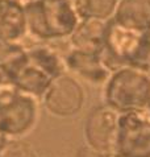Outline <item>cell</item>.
I'll return each mask as SVG.
<instances>
[{
  "label": "cell",
  "mask_w": 150,
  "mask_h": 157,
  "mask_svg": "<svg viewBox=\"0 0 150 157\" xmlns=\"http://www.w3.org/2000/svg\"><path fill=\"white\" fill-rule=\"evenodd\" d=\"M26 33L39 42L66 40L79 23L70 0H24Z\"/></svg>",
  "instance_id": "cell-1"
},
{
  "label": "cell",
  "mask_w": 150,
  "mask_h": 157,
  "mask_svg": "<svg viewBox=\"0 0 150 157\" xmlns=\"http://www.w3.org/2000/svg\"><path fill=\"white\" fill-rule=\"evenodd\" d=\"M104 104L118 114L146 110L150 102V74L132 66L111 71L104 83Z\"/></svg>",
  "instance_id": "cell-2"
},
{
  "label": "cell",
  "mask_w": 150,
  "mask_h": 157,
  "mask_svg": "<svg viewBox=\"0 0 150 157\" xmlns=\"http://www.w3.org/2000/svg\"><path fill=\"white\" fill-rule=\"evenodd\" d=\"M37 119L36 98L11 83L0 85V133L8 139L21 137L34 128Z\"/></svg>",
  "instance_id": "cell-3"
},
{
  "label": "cell",
  "mask_w": 150,
  "mask_h": 157,
  "mask_svg": "<svg viewBox=\"0 0 150 157\" xmlns=\"http://www.w3.org/2000/svg\"><path fill=\"white\" fill-rule=\"evenodd\" d=\"M112 157H150V115L146 110L118 114Z\"/></svg>",
  "instance_id": "cell-4"
},
{
  "label": "cell",
  "mask_w": 150,
  "mask_h": 157,
  "mask_svg": "<svg viewBox=\"0 0 150 157\" xmlns=\"http://www.w3.org/2000/svg\"><path fill=\"white\" fill-rule=\"evenodd\" d=\"M43 106L51 115L57 117L75 116L83 108L86 93L79 81L65 71L50 82L47 90L42 95Z\"/></svg>",
  "instance_id": "cell-5"
},
{
  "label": "cell",
  "mask_w": 150,
  "mask_h": 157,
  "mask_svg": "<svg viewBox=\"0 0 150 157\" xmlns=\"http://www.w3.org/2000/svg\"><path fill=\"white\" fill-rule=\"evenodd\" d=\"M118 112L107 104L98 106L88 114L84 123V140L88 149L112 157L117 132Z\"/></svg>",
  "instance_id": "cell-6"
},
{
  "label": "cell",
  "mask_w": 150,
  "mask_h": 157,
  "mask_svg": "<svg viewBox=\"0 0 150 157\" xmlns=\"http://www.w3.org/2000/svg\"><path fill=\"white\" fill-rule=\"evenodd\" d=\"M63 61L66 70L92 85H104L111 74V69L104 63L99 53L70 48Z\"/></svg>",
  "instance_id": "cell-7"
},
{
  "label": "cell",
  "mask_w": 150,
  "mask_h": 157,
  "mask_svg": "<svg viewBox=\"0 0 150 157\" xmlns=\"http://www.w3.org/2000/svg\"><path fill=\"white\" fill-rule=\"evenodd\" d=\"M53 79L54 78L33 59H30L26 53V57L8 74L7 83H11L16 89L37 99L42 98Z\"/></svg>",
  "instance_id": "cell-8"
},
{
  "label": "cell",
  "mask_w": 150,
  "mask_h": 157,
  "mask_svg": "<svg viewBox=\"0 0 150 157\" xmlns=\"http://www.w3.org/2000/svg\"><path fill=\"white\" fill-rule=\"evenodd\" d=\"M28 36L21 0H0V42H21Z\"/></svg>",
  "instance_id": "cell-9"
},
{
  "label": "cell",
  "mask_w": 150,
  "mask_h": 157,
  "mask_svg": "<svg viewBox=\"0 0 150 157\" xmlns=\"http://www.w3.org/2000/svg\"><path fill=\"white\" fill-rule=\"evenodd\" d=\"M107 21L98 19H79L78 25L69 37L71 48L101 54L104 49Z\"/></svg>",
  "instance_id": "cell-10"
},
{
  "label": "cell",
  "mask_w": 150,
  "mask_h": 157,
  "mask_svg": "<svg viewBox=\"0 0 150 157\" xmlns=\"http://www.w3.org/2000/svg\"><path fill=\"white\" fill-rule=\"evenodd\" d=\"M111 19L137 32L150 30V0H118Z\"/></svg>",
  "instance_id": "cell-11"
},
{
  "label": "cell",
  "mask_w": 150,
  "mask_h": 157,
  "mask_svg": "<svg viewBox=\"0 0 150 157\" xmlns=\"http://www.w3.org/2000/svg\"><path fill=\"white\" fill-rule=\"evenodd\" d=\"M79 19L109 20L118 0H70Z\"/></svg>",
  "instance_id": "cell-12"
},
{
  "label": "cell",
  "mask_w": 150,
  "mask_h": 157,
  "mask_svg": "<svg viewBox=\"0 0 150 157\" xmlns=\"http://www.w3.org/2000/svg\"><path fill=\"white\" fill-rule=\"evenodd\" d=\"M129 66L150 74V30L141 34L138 46L130 59Z\"/></svg>",
  "instance_id": "cell-13"
},
{
  "label": "cell",
  "mask_w": 150,
  "mask_h": 157,
  "mask_svg": "<svg viewBox=\"0 0 150 157\" xmlns=\"http://www.w3.org/2000/svg\"><path fill=\"white\" fill-rule=\"evenodd\" d=\"M0 157H38L36 149L21 139H8L0 149Z\"/></svg>",
  "instance_id": "cell-14"
},
{
  "label": "cell",
  "mask_w": 150,
  "mask_h": 157,
  "mask_svg": "<svg viewBox=\"0 0 150 157\" xmlns=\"http://www.w3.org/2000/svg\"><path fill=\"white\" fill-rule=\"evenodd\" d=\"M84 157H109V156L103 155V153H98V152H95V151L88 149V153L84 155Z\"/></svg>",
  "instance_id": "cell-15"
},
{
  "label": "cell",
  "mask_w": 150,
  "mask_h": 157,
  "mask_svg": "<svg viewBox=\"0 0 150 157\" xmlns=\"http://www.w3.org/2000/svg\"><path fill=\"white\" fill-rule=\"evenodd\" d=\"M7 140H8V137H6L3 133H0V149L4 147V144L7 143Z\"/></svg>",
  "instance_id": "cell-16"
},
{
  "label": "cell",
  "mask_w": 150,
  "mask_h": 157,
  "mask_svg": "<svg viewBox=\"0 0 150 157\" xmlns=\"http://www.w3.org/2000/svg\"><path fill=\"white\" fill-rule=\"evenodd\" d=\"M146 111H148V114L150 115V102H149V104H148V107H146Z\"/></svg>",
  "instance_id": "cell-17"
}]
</instances>
